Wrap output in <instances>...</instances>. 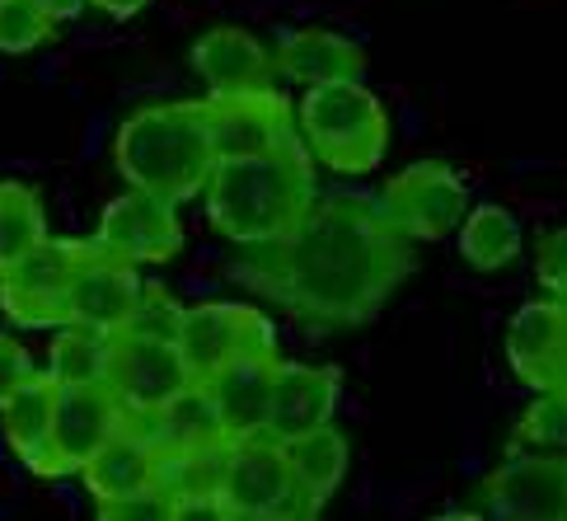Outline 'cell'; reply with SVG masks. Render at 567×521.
<instances>
[{
  "label": "cell",
  "mask_w": 567,
  "mask_h": 521,
  "mask_svg": "<svg viewBox=\"0 0 567 521\" xmlns=\"http://www.w3.org/2000/svg\"><path fill=\"white\" fill-rule=\"evenodd\" d=\"M409 273L413 239L390 222L380 197L333 193L315 197L281 239L258 245L245 264V283L296 319L352 329L375 319Z\"/></svg>",
  "instance_id": "obj_1"
},
{
  "label": "cell",
  "mask_w": 567,
  "mask_h": 521,
  "mask_svg": "<svg viewBox=\"0 0 567 521\" xmlns=\"http://www.w3.org/2000/svg\"><path fill=\"white\" fill-rule=\"evenodd\" d=\"M202 193H207L212 231H220L245 249L272 245L319 197L315 155L306 151L300 136H291L287 146L258 151V155H226V160H216Z\"/></svg>",
  "instance_id": "obj_2"
},
{
  "label": "cell",
  "mask_w": 567,
  "mask_h": 521,
  "mask_svg": "<svg viewBox=\"0 0 567 521\" xmlns=\"http://www.w3.org/2000/svg\"><path fill=\"white\" fill-rule=\"evenodd\" d=\"M113 165L127 178V188L159 193L169 203L197 197L216 170L207 99H174V104H151L123 118L113 136Z\"/></svg>",
  "instance_id": "obj_3"
},
{
  "label": "cell",
  "mask_w": 567,
  "mask_h": 521,
  "mask_svg": "<svg viewBox=\"0 0 567 521\" xmlns=\"http://www.w3.org/2000/svg\"><path fill=\"white\" fill-rule=\"evenodd\" d=\"M296 132L306 151L333 174H371L390 151V113L361 80L310 85L296 109Z\"/></svg>",
  "instance_id": "obj_4"
},
{
  "label": "cell",
  "mask_w": 567,
  "mask_h": 521,
  "mask_svg": "<svg viewBox=\"0 0 567 521\" xmlns=\"http://www.w3.org/2000/svg\"><path fill=\"white\" fill-rule=\"evenodd\" d=\"M94 239H43L29 254H19L14 264L0 268V310L19 329H62L66 325V292L80 268V258L90 254Z\"/></svg>",
  "instance_id": "obj_5"
},
{
  "label": "cell",
  "mask_w": 567,
  "mask_h": 521,
  "mask_svg": "<svg viewBox=\"0 0 567 521\" xmlns=\"http://www.w3.org/2000/svg\"><path fill=\"white\" fill-rule=\"evenodd\" d=\"M291 460L287 442L258 432L245 442H226L220 460V484H216V517L230 521H277L291 503Z\"/></svg>",
  "instance_id": "obj_6"
},
{
  "label": "cell",
  "mask_w": 567,
  "mask_h": 521,
  "mask_svg": "<svg viewBox=\"0 0 567 521\" xmlns=\"http://www.w3.org/2000/svg\"><path fill=\"white\" fill-rule=\"evenodd\" d=\"M104 386L117 395V405L136 418V413H159L165 405H174V399L193 386V371L174 338L117 329Z\"/></svg>",
  "instance_id": "obj_7"
},
{
  "label": "cell",
  "mask_w": 567,
  "mask_h": 521,
  "mask_svg": "<svg viewBox=\"0 0 567 521\" xmlns=\"http://www.w3.org/2000/svg\"><path fill=\"white\" fill-rule=\"evenodd\" d=\"M174 344L184 353L193 380L216 376L220 367L235 362V357H245V353L277 348L272 319L258 306H239V300H202V306H184Z\"/></svg>",
  "instance_id": "obj_8"
},
{
  "label": "cell",
  "mask_w": 567,
  "mask_h": 521,
  "mask_svg": "<svg viewBox=\"0 0 567 521\" xmlns=\"http://www.w3.org/2000/svg\"><path fill=\"white\" fill-rule=\"evenodd\" d=\"M380 207L409 239H445L470 212V188L441 160H417L384 184Z\"/></svg>",
  "instance_id": "obj_9"
},
{
  "label": "cell",
  "mask_w": 567,
  "mask_h": 521,
  "mask_svg": "<svg viewBox=\"0 0 567 521\" xmlns=\"http://www.w3.org/2000/svg\"><path fill=\"white\" fill-rule=\"evenodd\" d=\"M94 239L136 268H159L184 249L178 203H169V197H159V193H146V188H127L123 197H113L104 207Z\"/></svg>",
  "instance_id": "obj_10"
},
{
  "label": "cell",
  "mask_w": 567,
  "mask_h": 521,
  "mask_svg": "<svg viewBox=\"0 0 567 521\" xmlns=\"http://www.w3.org/2000/svg\"><path fill=\"white\" fill-rule=\"evenodd\" d=\"M212 118V142L216 160L226 155H258L272 146H287L296 132V104L281 90H249V94H212L207 99Z\"/></svg>",
  "instance_id": "obj_11"
},
{
  "label": "cell",
  "mask_w": 567,
  "mask_h": 521,
  "mask_svg": "<svg viewBox=\"0 0 567 521\" xmlns=\"http://www.w3.org/2000/svg\"><path fill=\"white\" fill-rule=\"evenodd\" d=\"M488 512L512 521H567V460L516 451L488 474Z\"/></svg>",
  "instance_id": "obj_12"
},
{
  "label": "cell",
  "mask_w": 567,
  "mask_h": 521,
  "mask_svg": "<svg viewBox=\"0 0 567 521\" xmlns=\"http://www.w3.org/2000/svg\"><path fill=\"white\" fill-rule=\"evenodd\" d=\"M281 357L277 348H258L226 362L216 376L202 380V390L212 399L216 428L226 442H245V437L268 432V409H272V380H277Z\"/></svg>",
  "instance_id": "obj_13"
},
{
  "label": "cell",
  "mask_w": 567,
  "mask_h": 521,
  "mask_svg": "<svg viewBox=\"0 0 567 521\" xmlns=\"http://www.w3.org/2000/svg\"><path fill=\"white\" fill-rule=\"evenodd\" d=\"M141 273L127 258H117L113 249H104L94 239L90 254L80 258V268L71 277V292H66V325H94V329H127V319L141 300Z\"/></svg>",
  "instance_id": "obj_14"
},
{
  "label": "cell",
  "mask_w": 567,
  "mask_h": 521,
  "mask_svg": "<svg viewBox=\"0 0 567 521\" xmlns=\"http://www.w3.org/2000/svg\"><path fill=\"white\" fill-rule=\"evenodd\" d=\"M127 423V409L117 405L109 386H56V413H52V451L62 474H80V466L117 437Z\"/></svg>",
  "instance_id": "obj_15"
},
{
  "label": "cell",
  "mask_w": 567,
  "mask_h": 521,
  "mask_svg": "<svg viewBox=\"0 0 567 521\" xmlns=\"http://www.w3.org/2000/svg\"><path fill=\"white\" fill-rule=\"evenodd\" d=\"M506 362L530 390L567 386V306L530 300L506 325Z\"/></svg>",
  "instance_id": "obj_16"
},
{
  "label": "cell",
  "mask_w": 567,
  "mask_h": 521,
  "mask_svg": "<svg viewBox=\"0 0 567 521\" xmlns=\"http://www.w3.org/2000/svg\"><path fill=\"white\" fill-rule=\"evenodd\" d=\"M52 413H56V380L48 371H33L24 386H14L0 399L6 447L38 479H62V466H56V451H52Z\"/></svg>",
  "instance_id": "obj_17"
},
{
  "label": "cell",
  "mask_w": 567,
  "mask_h": 521,
  "mask_svg": "<svg viewBox=\"0 0 567 521\" xmlns=\"http://www.w3.org/2000/svg\"><path fill=\"white\" fill-rule=\"evenodd\" d=\"M188 62L197 80H207L212 94H249V90H268L277 80V57L249 29H230V24L202 33Z\"/></svg>",
  "instance_id": "obj_18"
},
{
  "label": "cell",
  "mask_w": 567,
  "mask_h": 521,
  "mask_svg": "<svg viewBox=\"0 0 567 521\" xmlns=\"http://www.w3.org/2000/svg\"><path fill=\"white\" fill-rule=\"evenodd\" d=\"M342 395L338 367H306V362H281L272 380V409H268V437L291 442L300 432H315L333 423Z\"/></svg>",
  "instance_id": "obj_19"
},
{
  "label": "cell",
  "mask_w": 567,
  "mask_h": 521,
  "mask_svg": "<svg viewBox=\"0 0 567 521\" xmlns=\"http://www.w3.org/2000/svg\"><path fill=\"white\" fill-rule=\"evenodd\" d=\"M155 474H159V447L132 423H123V432L109 437V442L80 466V479H85L94 508L123 503L132 493L155 489Z\"/></svg>",
  "instance_id": "obj_20"
},
{
  "label": "cell",
  "mask_w": 567,
  "mask_h": 521,
  "mask_svg": "<svg viewBox=\"0 0 567 521\" xmlns=\"http://www.w3.org/2000/svg\"><path fill=\"white\" fill-rule=\"evenodd\" d=\"M277 75L296 85H342V80L367 75V52L338 29H300L277 52Z\"/></svg>",
  "instance_id": "obj_21"
},
{
  "label": "cell",
  "mask_w": 567,
  "mask_h": 521,
  "mask_svg": "<svg viewBox=\"0 0 567 521\" xmlns=\"http://www.w3.org/2000/svg\"><path fill=\"white\" fill-rule=\"evenodd\" d=\"M455 231H460V258L474 273H502V268H512L516 258H520V245H525L516 212H506L497 203H483L474 212H464V222Z\"/></svg>",
  "instance_id": "obj_22"
},
{
  "label": "cell",
  "mask_w": 567,
  "mask_h": 521,
  "mask_svg": "<svg viewBox=\"0 0 567 521\" xmlns=\"http://www.w3.org/2000/svg\"><path fill=\"white\" fill-rule=\"evenodd\" d=\"M113 357V334L94 325H62L48 353V376L56 386H104Z\"/></svg>",
  "instance_id": "obj_23"
},
{
  "label": "cell",
  "mask_w": 567,
  "mask_h": 521,
  "mask_svg": "<svg viewBox=\"0 0 567 521\" xmlns=\"http://www.w3.org/2000/svg\"><path fill=\"white\" fill-rule=\"evenodd\" d=\"M287 460L300 489H310L319 503H329L338 493L342 474H348V437H342L333 423H323L315 432H300L287 442Z\"/></svg>",
  "instance_id": "obj_24"
},
{
  "label": "cell",
  "mask_w": 567,
  "mask_h": 521,
  "mask_svg": "<svg viewBox=\"0 0 567 521\" xmlns=\"http://www.w3.org/2000/svg\"><path fill=\"white\" fill-rule=\"evenodd\" d=\"M48 239V212L19 178H0V268Z\"/></svg>",
  "instance_id": "obj_25"
},
{
  "label": "cell",
  "mask_w": 567,
  "mask_h": 521,
  "mask_svg": "<svg viewBox=\"0 0 567 521\" xmlns=\"http://www.w3.org/2000/svg\"><path fill=\"white\" fill-rule=\"evenodd\" d=\"M535 395L539 399L520 413V423L512 432V447L516 451H539V456L567 460V386L535 390Z\"/></svg>",
  "instance_id": "obj_26"
},
{
  "label": "cell",
  "mask_w": 567,
  "mask_h": 521,
  "mask_svg": "<svg viewBox=\"0 0 567 521\" xmlns=\"http://www.w3.org/2000/svg\"><path fill=\"white\" fill-rule=\"evenodd\" d=\"M56 38V19L38 0H0V52H38Z\"/></svg>",
  "instance_id": "obj_27"
},
{
  "label": "cell",
  "mask_w": 567,
  "mask_h": 521,
  "mask_svg": "<svg viewBox=\"0 0 567 521\" xmlns=\"http://www.w3.org/2000/svg\"><path fill=\"white\" fill-rule=\"evenodd\" d=\"M178 315H184V306H178L165 287H141V300H136V310L127 319V329L174 338L178 334Z\"/></svg>",
  "instance_id": "obj_28"
},
{
  "label": "cell",
  "mask_w": 567,
  "mask_h": 521,
  "mask_svg": "<svg viewBox=\"0 0 567 521\" xmlns=\"http://www.w3.org/2000/svg\"><path fill=\"white\" fill-rule=\"evenodd\" d=\"M535 277L544 283V292L567 306V226L544 231L535 239Z\"/></svg>",
  "instance_id": "obj_29"
},
{
  "label": "cell",
  "mask_w": 567,
  "mask_h": 521,
  "mask_svg": "<svg viewBox=\"0 0 567 521\" xmlns=\"http://www.w3.org/2000/svg\"><path fill=\"white\" fill-rule=\"evenodd\" d=\"M99 517L104 521H169L178 517L174 503L159 489H146V493H132L123 498V503H109V508H99Z\"/></svg>",
  "instance_id": "obj_30"
},
{
  "label": "cell",
  "mask_w": 567,
  "mask_h": 521,
  "mask_svg": "<svg viewBox=\"0 0 567 521\" xmlns=\"http://www.w3.org/2000/svg\"><path fill=\"white\" fill-rule=\"evenodd\" d=\"M38 367H33V357H29V348L19 344V338H10V334H0V399H6L14 386H24V380L33 376Z\"/></svg>",
  "instance_id": "obj_31"
},
{
  "label": "cell",
  "mask_w": 567,
  "mask_h": 521,
  "mask_svg": "<svg viewBox=\"0 0 567 521\" xmlns=\"http://www.w3.org/2000/svg\"><path fill=\"white\" fill-rule=\"evenodd\" d=\"M94 10H104L109 19H132V14H141L151 6V0H90Z\"/></svg>",
  "instance_id": "obj_32"
},
{
  "label": "cell",
  "mask_w": 567,
  "mask_h": 521,
  "mask_svg": "<svg viewBox=\"0 0 567 521\" xmlns=\"http://www.w3.org/2000/svg\"><path fill=\"white\" fill-rule=\"evenodd\" d=\"M38 6H43V10L56 19V24H62V19H75L80 10L90 6V0H38Z\"/></svg>",
  "instance_id": "obj_33"
}]
</instances>
